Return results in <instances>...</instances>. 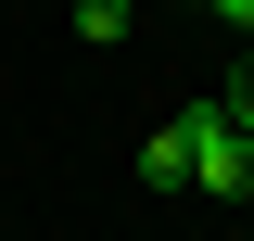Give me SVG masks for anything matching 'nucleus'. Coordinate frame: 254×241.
Returning <instances> with one entry per match:
<instances>
[{
  "label": "nucleus",
  "instance_id": "obj_1",
  "mask_svg": "<svg viewBox=\"0 0 254 241\" xmlns=\"http://www.w3.org/2000/svg\"><path fill=\"white\" fill-rule=\"evenodd\" d=\"M140 190H190V115H165L140 140Z\"/></svg>",
  "mask_w": 254,
  "mask_h": 241
},
{
  "label": "nucleus",
  "instance_id": "obj_2",
  "mask_svg": "<svg viewBox=\"0 0 254 241\" xmlns=\"http://www.w3.org/2000/svg\"><path fill=\"white\" fill-rule=\"evenodd\" d=\"M140 26V0H76V38H127Z\"/></svg>",
  "mask_w": 254,
  "mask_h": 241
},
{
  "label": "nucleus",
  "instance_id": "obj_3",
  "mask_svg": "<svg viewBox=\"0 0 254 241\" xmlns=\"http://www.w3.org/2000/svg\"><path fill=\"white\" fill-rule=\"evenodd\" d=\"M216 102H229V115L254 127V38H242V63H229V89H216Z\"/></svg>",
  "mask_w": 254,
  "mask_h": 241
},
{
  "label": "nucleus",
  "instance_id": "obj_4",
  "mask_svg": "<svg viewBox=\"0 0 254 241\" xmlns=\"http://www.w3.org/2000/svg\"><path fill=\"white\" fill-rule=\"evenodd\" d=\"M203 13H216V26H229V38H254V0H203Z\"/></svg>",
  "mask_w": 254,
  "mask_h": 241
}]
</instances>
